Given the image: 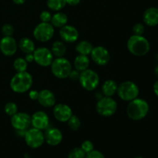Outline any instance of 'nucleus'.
<instances>
[{
    "instance_id": "obj_1",
    "label": "nucleus",
    "mask_w": 158,
    "mask_h": 158,
    "mask_svg": "<svg viewBox=\"0 0 158 158\" xmlns=\"http://www.w3.org/2000/svg\"><path fill=\"white\" fill-rule=\"evenodd\" d=\"M149 112V105L146 100L136 98L129 102L127 106V114L132 120H140L146 117Z\"/></svg>"
},
{
    "instance_id": "obj_2",
    "label": "nucleus",
    "mask_w": 158,
    "mask_h": 158,
    "mask_svg": "<svg viewBox=\"0 0 158 158\" xmlns=\"http://www.w3.org/2000/svg\"><path fill=\"white\" fill-rule=\"evenodd\" d=\"M33 80L32 77L27 71L17 73L12 77L10 81V87L16 94H24L32 87Z\"/></svg>"
},
{
    "instance_id": "obj_3",
    "label": "nucleus",
    "mask_w": 158,
    "mask_h": 158,
    "mask_svg": "<svg viewBox=\"0 0 158 158\" xmlns=\"http://www.w3.org/2000/svg\"><path fill=\"white\" fill-rule=\"evenodd\" d=\"M127 46L131 54L136 56H143L150 50V43L143 35H133L128 39Z\"/></svg>"
},
{
    "instance_id": "obj_4",
    "label": "nucleus",
    "mask_w": 158,
    "mask_h": 158,
    "mask_svg": "<svg viewBox=\"0 0 158 158\" xmlns=\"http://www.w3.org/2000/svg\"><path fill=\"white\" fill-rule=\"evenodd\" d=\"M50 67L54 77L59 79L67 78L73 69L70 62L64 57H59L52 60Z\"/></svg>"
},
{
    "instance_id": "obj_5",
    "label": "nucleus",
    "mask_w": 158,
    "mask_h": 158,
    "mask_svg": "<svg viewBox=\"0 0 158 158\" xmlns=\"http://www.w3.org/2000/svg\"><path fill=\"white\" fill-rule=\"evenodd\" d=\"M139 87L132 81H124L118 85L117 94L123 101L130 102L137 98L139 96Z\"/></svg>"
},
{
    "instance_id": "obj_6",
    "label": "nucleus",
    "mask_w": 158,
    "mask_h": 158,
    "mask_svg": "<svg viewBox=\"0 0 158 158\" xmlns=\"http://www.w3.org/2000/svg\"><path fill=\"white\" fill-rule=\"evenodd\" d=\"M117 110V103L114 98L103 96L98 100L96 105V110L97 114L103 117H112Z\"/></svg>"
},
{
    "instance_id": "obj_7",
    "label": "nucleus",
    "mask_w": 158,
    "mask_h": 158,
    "mask_svg": "<svg viewBox=\"0 0 158 158\" xmlns=\"http://www.w3.org/2000/svg\"><path fill=\"white\" fill-rule=\"evenodd\" d=\"M79 82L82 87L87 91H94L100 83V77L97 72L90 69H87L80 72Z\"/></svg>"
},
{
    "instance_id": "obj_8",
    "label": "nucleus",
    "mask_w": 158,
    "mask_h": 158,
    "mask_svg": "<svg viewBox=\"0 0 158 158\" xmlns=\"http://www.w3.org/2000/svg\"><path fill=\"white\" fill-rule=\"evenodd\" d=\"M24 139L28 147L32 149H37L43 146L44 143V133L41 130L34 127L30 128L26 131Z\"/></svg>"
},
{
    "instance_id": "obj_9",
    "label": "nucleus",
    "mask_w": 158,
    "mask_h": 158,
    "mask_svg": "<svg viewBox=\"0 0 158 158\" xmlns=\"http://www.w3.org/2000/svg\"><path fill=\"white\" fill-rule=\"evenodd\" d=\"M54 35V27L49 23L41 22L35 27L33 36L37 41L46 43L49 41Z\"/></svg>"
},
{
    "instance_id": "obj_10",
    "label": "nucleus",
    "mask_w": 158,
    "mask_h": 158,
    "mask_svg": "<svg viewBox=\"0 0 158 158\" xmlns=\"http://www.w3.org/2000/svg\"><path fill=\"white\" fill-rule=\"evenodd\" d=\"M33 53L34 61L40 66L47 67L52 63L53 59V55L50 49L46 47H39L34 50Z\"/></svg>"
},
{
    "instance_id": "obj_11",
    "label": "nucleus",
    "mask_w": 158,
    "mask_h": 158,
    "mask_svg": "<svg viewBox=\"0 0 158 158\" xmlns=\"http://www.w3.org/2000/svg\"><path fill=\"white\" fill-rule=\"evenodd\" d=\"M11 124L15 131H26L31 125V116L26 113L17 112L11 117Z\"/></svg>"
},
{
    "instance_id": "obj_12",
    "label": "nucleus",
    "mask_w": 158,
    "mask_h": 158,
    "mask_svg": "<svg viewBox=\"0 0 158 158\" xmlns=\"http://www.w3.org/2000/svg\"><path fill=\"white\" fill-rule=\"evenodd\" d=\"M93 61L99 66H106L110 60V55L107 49L101 46L94 47L90 53Z\"/></svg>"
},
{
    "instance_id": "obj_13",
    "label": "nucleus",
    "mask_w": 158,
    "mask_h": 158,
    "mask_svg": "<svg viewBox=\"0 0 158 158\" xmlns=\"http://www.w3.org/2000/svg\"><path fill=\"white\" fill-rule=\"evenodd\" d=\"M18 49V44L12 36H4L0 40V51L6 56L15 55Z\"/></svg>"
},
{
    "instance_id": "obj_14",
    "label": "nucleus",
    "mask_w": 158,
    "mask_h": 158,
    "mask_svg": "<svg viewBox=\"0 0 158 158\" xmlns=\"http://www.w3.org/2000/svg\"><path fill=\"white\" fill-rule=\"evenodd\" d=\"M52 114L56 120L62 123H65L67 122L73 115V111L68 105L64 103H58L53 106Z\"/></svg>"
},
{
    "instance_id": "obj_15",
    "label": "nucleus",
    "mask_w": 158,
    "mask_h": 158,
    "mask_svg": "<svg viewBox=\"0 0 158 158\" xmlns=\"http://www.w3.org/2000/svg\"><path fill=\"white\" fill-rule=\"evenodd\" d=\"M31 125L41 131L46 130L49 125V117L44 111H36L31 116Z\"/></svg>"
},
{
    "instance_id": "obj_16",
    "label": "nucleus",
    "mask_w": 158,
    "mask_h": 158,
    "mask_svg": "<svg viewBox=\"0 0 158 158\" xmlns=\"http://www.w3.org/2000/svg\"><path fill=\"white\" fill-rule=\"evenodd\" d=\"M60 36L62 41L66 43H72L79 38V32L74 26L66 24L60 29Z\"/></svg>"
},
{
    "instance_id": "obj_17",
    "label": "nucleus",
    "mask_w": 158,
    "mask_h": 158,
    "mask_svg": "<svg viewBox=\"0 0 158 158\" xmlns=\"http://www.w3.org/2000/svg\"><path fill=\"white\" fill-rule=\"evenodd\" d=\"M45 142L49 146L55 147L60 144L63 140V134L56 127H51L46 130L44 134Z\"/></svg>"
},
{
    "instance_id": "obj_18",
    "label": "nucleus",
    "mask_w": 158,
    "mask_h": 158,
    "mask_svg": "<svg viewBox=\"0 0 158 158\" xmlns=\"http://www.w3.org/2000/svg\"><path fill=\"white\" fill-rule=\"evenodd\" d=\"M37 100L39 103L43 107H52L56 104L55 94L47 89H42L39 92Z\"/></svg>"
},
{
    "instance_id": "obj_19",
    "label": "nucleus",
    "mask_w": 158,
    "mask_h": 158,
    "mask_svg": "<svg viewBox=\"0 0 158 158\" xmlns=\"http://www.w3.org/2000/svg\"><path fill=\"white\" fill-rule=\"evenodd\" d=\"M143 23L148 26L154 27L158 25V9L150 7L145 10L143 15Z\"/></svg>"
},
{
    "instance_id": "obj_20",
    "label": "nucleus",
    "mask_w": 158,
    "mask_h": 158,
    "mask_svg": "<svg viewBox=\"0 0 158 158\" xmlns=\"http://www.w3.org/2000/svg\"><path fill=\"white\" fill-rule=\"evenodd\" d=\"M117 87L118 85L117 82L114 81V80H107L103 83L101 92L103 93L104 97H112L117 93Z\"/></svg>"
},
{
    "instance_id": "obj_21",
    "label": "nucleus",
    "mask_w": 158,
    "mask_h": 158,
    "mask_svg": "<svg viewBox=\"0 0 158 158\" xmlns=\"http://www.w3.org/2000/svg\"><path fill=\"white\" fill-rule=\"evenodd\" d=\"M89 59L88 56L80 55L79 54L75 58L73 62V66L75 69L78 70L79 72H82L86 69H89Z\"/></svg>"
},
{
    "instance_id": "obj_22",
    "label": "nucleus",
    "mask_w": 158,
    "mask_h": 158,
    "mask_svg": "<svg viewBox=\"0 0 158 158\" xmlns=\"http://www.w3.org/2000/svg\"><path fill=\"white\" fill-rule=\"evenodd\" d=\"M18 47L24 53H32L35 49V43L31 39L28 37H23L19 40L18 43Z\"/></svg>"
},
{
    "instance_id": "obj_23",
    "label": "nucleus",
    "mask_w": 158,
    "mask_h": 158,
    "mask_svg": "<svg viewBox=\"0 0 158 158\" xmlns=\"http://www.w3.org/2000/svg\"><path fill=\"white\" fill-rule=\"evenodd\" d=\"M68 17L65 13L62 12H56L52 15L50 23L55 28H62L67 24Z\"/></svg>"
},
{
    "instance_id": "obj_24",
    "label": "nucleus",
    "mask_w": 158,
    "mask_h": 158,
    "mask_svg": "<svg viewBox=\"0 0 158 158\" xmlns=\"http://www.w3.org/2000/svg\"><path fill=\"white\" fill-rule=\"evenodd\" d=\"M50 50L53 56H56V58L63 57L66 53V46L64 42L56 41L52 44Z\"/></svg>"
},
{
    "instance_id": "obj_25",
    "label": "nucleus",
    "mask_w": 158,
    "mask_h": 158,
    "mask_svg": "<svg viewBox=\"0 0 158 158\" xmlns=\"http://www.w3.org/2000/svg\"><path fill=\"white\" fill-rule=\"evenodd\" d=\"M93 49H94L93 45L91 44L89 42L86 41V40L80 41V43H77V46H76V51H77L79 54H80V55H90Z\"/></svg>"
},
{
    "instance_id": "obj_26",
    "label": "nucleus",
    "mask_w": 158,
    "mask_h": 158,
    "mask_svg": "<svg viewBox=\"0 0 158 158\" xmlns=\"http://www.w3.org/2000/svg\"><path fill=\"white\" fill-rule=\"evenodd\" d=\"M48 8L50 10L59 12L66 6V0H47L46 2Z\"/></svg>"
},
{
    "instance_id": "obj_27",
    "label": "nucleus",
    "mask_w": 158,
    "mask_h": 158,
    "mask_svg": "<svg viewBox=\"0 0 158 158\" xmlns=\"http://www.w3.org/2000/svg\"><path fill=\"white\" fill-rule=\"evenodd\" d=\"M27 66L28 63L24 58H22V57H19V58L15 59L13 62V67L17 73L26 71Z\"/></svg>"
},
{
    "instance_id": "obj_28",
    "label": "nucleus",
    "mask_w": 158,
    "mask_h": 158,
    "mask_svg": "<svg viewBox=\"0 0 158 158\" xmlns=\"http://www.w3.org/2000/svg\"><path fill=\"white\" fill-rule=\"evenodd\" d=\"M67 123L69 129L72 130V131H78V130L80 129V126H81V122H80V120L79 119V117L76 115L71 116L70 118L68 120Z\"/></svg>"
},
{
    "instance_id": "obj_29",
    "label": "nucleus",
    "mask_w": 158,
    "mask_h": 158,
    "mask_svg": "<svg viewBox=\"0 0 158 158\" xmlns=\"http://www.w3.org/2000/svg\"><path fill=\"white\" fill-rule=\"evenodd\" d=\"M4 110L8 116L12 117L18 112V106H17L16 103L14 102H9L5 105Z\"/></svg>"
},
{
    "instance_id": "obj_30",
    "label": "nucleus",
    "mask_w": 158,
    "mask_h": 158,
    "mask_svg": "<svg viewBox=\"0 0 158 158\" xmlns=\"http://www.w3.org/2000/svg\"><path fill=\"white\" fill-rule=\"evenodd\" d=\"M86 155V153L81 149V148H75L69 151L67 158H85Z\"/></svg>"
},
{
    "instance_id": "obj_31",
    "label": "nucleus",
    "mask_w": 158,
    "mask_h": 158,
    "mask_svg": "<svg viewBox=\"0 0 158 158\" xmlns=\"http://www.w3.org/2000/svg\"><path fill=\"white\" fill-rule=\"evenodd\" d=\"M14 31V27L10 24H5L2 27V33L4 36H12Z\"/></svg>"
},
{
    "instance_id": "obj_32",
    "label": "nucleus",
    "mask_w": 158,
    "mask_h": 158,
    "mask_svg": "<svg viewBox=\"0 0 158 158\" xmlns=\"http://www.w3.org/2000/svg\"><path fill=\"white\" fill-rule=\"evenodd\" d=\"M80 148H81V149L83 150V151H84L86 154H88V153L91 152L92 151H94V143H93L92 141L86 140H84V141L82 143Z\"/></svg>"
},
{
    "instance_id": "obj_33",
    "label": "nucleus",
    "mask_w": 158,
    "mask_h": 158,
    "mask_svg": "<svg viewBox=\"0 0 158 158\" xmlns=\"http://www.w3.org/2000/svg\"><path fill=\"white\" fill-rule=\"evenodd\" d=\"M144 26L142 23H136L133 26V32H134V35H143V34L144 33Z\"/></svg>"
},
{
    "instance_id": "obj_34",
    "label": "nucleus",
    "mask_w": 158,
    "mask_h": 158,
    "mask_svg": "<svg viewBox=\"0 0 158 158\" xmlns=\"http://www.w3.org/2000/svg\"><path fill=\"white\" fill-rule=\"evenodd\" d=\"M51 18H52V15L49 11H43L40 15V19L43 23H50Z\"/></svg>"
},
{
    "instance_id": "obj_35",
    "label": "nucleus",
    "mask_w": 158,
    "mask_h": 158,
    "mask_svg": "<svg viewBox=\"0 0 158 158\" xmlns=\"http://www.w3.org/2000/svg\"><path fill=\"white\" fill-rule=\"evenodd\" d=\"M85 158H105V156L103 155V153L97 150H94L91 152L86 154Z\"/></svg>"
},
{
    "instance_id": "obj_36",
    "label": "nucleus",
    "mask_w": 158,
    "mask_h": 158,
    "mask_svg": "<svg viewBox=\"0 0 158 158\" xmlns=\"http://www.w3.org/2000/svg\"><path fill=\"white\" fill-rule=\"evenodd\" d=\"M80 72H79L78 70L74 69L71 70L70 73H69L68 77H69L71 80H73V81H78L79 78H80Z\"/></svg>"
},
{
    "instance_id": "obj_37",
    "label": "nucleus",
    "mask_w": 158,
    "mask_h": 158,
    "mask_svg": "<svg viewBox=\"0 0 158 158\" xmlns=\"http://www.w3.org/2000/svg\"><path fill=\"white\" fill-rule=\"evenodd\" d=\"M29 97L32 100H37L39 97V92L35 89L30 90V92L29 93Z\"/></svg>"
},
{
    "instance_id": "obj_38",
    "label": "nucleus",
    "mask_w": 158,
    "mask_h": 158,
    "mask_svg": "<svg viewBox=\"0 0 158 158\" xmlns=\"http://www.w3.org/2000/svg\"><path fill=\"white\" fill-rule=\"evenodd\" d=\"M80 1H81V0H66V4H68L69 6H75L80 4Z\"/></svg>"
},
{
    "instance_id": "obj_39",
    "label": "nucleus",
    "mask_w": 158,
    "mask_h": 158,
    "mask_svg": "<svg viewBox=\"0 0 158 158\" xmlns=\"http://www.w3.org/2000/svg\"><path fill=\"white\" fill-rule=\"evenodd\" d=\"M25 60L27 63H32V62L34 61V56H33V53H28L26 54L25 56Z\"/></svg>"
},
{
    "instance_id": "obj_40",
    "label": "nucleus",
    "mask_w": 158,
    "mask_h": 158,
    "mask_svg": "<svg viewBox=\"0 0 158 158\" xmlns=\"http://www.w3.org/2000/svg\"><path fill=\"white\" fill-rule=\"evenodd\" d=\"M154 92L155 94V95L158 97V80L154 83Z\"/></svg>"
},
{
    "instance_id": "obj_41",
    "label": "nucleus",
    "mask_w": 158,
    "mask_h": 158,
    "mask_svg": "<svg viewBox=\"0 0 158 158\" xmlns=\"http://www.w3.org/2000/svg\"><path fill=\"white\" fill-rule=\"evenodd\" d=\"M12 2H13L15 5H23L24 4L26 0H12Z\"/></svg>"
},
{
    "instance_id": "obj_42",
    "label": "nucleus",
    "mask_w": 158,
    "mask_h": 158,
    "mask_svg": "<svg viewBox=\"0 0 158 158\" xmlns=\"http://www.w3.org/2000/svg\"><path fill=\"white\" fill-rule=\"evenodd\" d=\"M95 96H96V98L98 99V100H100V99H101L102 97H103V93H102V92H100V93L97 92V93H96Z\"/></svg>"
},
{
    "instance_id": "obj_43",
    "label": "nucleus",
    "mask_w": 158,
    "mask_h": 158,
    "mask_svg": "<svg viewBox=\"0 0 158 158\" xmlns=\"http://www.w3.org/2000/svg\"><path fill=\"white\" fill-rule=\"evenodd\" d=\"M23 158H31V156L30 154H28V153H26V154H24V156H23Z\"/></svg>"
},
{
    "instance_id": "obj_44",
    "label": "nucleus",
    "mask_w": 158,
    "mask_h": 158,
    "mask_svg": "<svg viewBox=\"0 0 158 158\" xmlns=\"http://www.w3.org/2000/svg\"><path fill=\"white\" fill-rule=\"evenodd\" d=\"M154 72H155V74H156V75H157V77H158V64H157V66H156L155 70H154Z\"/></svg>"
},
{
    "instance_id": "obj_45",
    "label": "nucleus",
    "mask_w": 158,
    "mask_h": 158,
    "mask_svg": "<svg viewBox=\"0 0 158 158\" xmlns=\"http://www.w3.org/2000/svg\"><path fill=\"white\" fill-rule=\"evenodd\" d=\"M134 158H143V157H140V156H137V157H134Z\"/></svg>"
},
{
    "instance_id": "obj_46",
    "label": "nucleus",
    "mask_w": 158,
    "mask_h": 158,
    "mask_svg": "<svg viewBox=\"0 0 158 158\" xmlns=\"http://www.w3.org/2000/svg\"><path fill=\"white\" fill-rule=\"evenodd\" d=\"M157 60H158V52H157Z\"/></svg>"
}]
</instances>
